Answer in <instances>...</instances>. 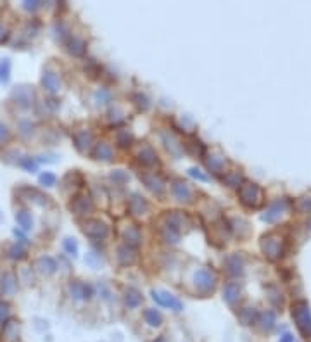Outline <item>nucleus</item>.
<instances>
[{
    "label": "nucleus",
    "mask_w": 311,
    "mask_h": 342,
    "mask_svg": "<svg viewBox=\"0 0 311 342\" xmlns=\"http://www.w3.org/2000/svg\"><path fill=\"white\" fill-rule=\"evenodd\" d=\"M261 251L270 261H280L287 254V237L280 232H270L261 239Z\"/></svg>",
    "instance_id": "f257e3e1"
},
{
    "label": "nucleus",
    "mask_w": 311,
    "mask_h": 342,
    "mask_svg": "<svg viewBox=\"0 0 311 342\" xmlns=\"http://www.w3.org/2000/svg\"><path fill=\"white\" fill-rule=\"evenodd\" d=\"M239 199L247 209H259L265 204V192L254 182H244L239 187Z\"/></svg>",
    "instance_id": "f03ea898"
},
{
    "label": "nucleus",
    "mask_w": 311,
    "mask_h": 342,
    "mask_svg": "<svg viewBox=\"0 0 311 342\" xmlns=\"http://www.w3.org/2000/svg\"><path fill=\"white\" fill-rule=\"evenodd\" d=\"M292 318L299 332L306 339H311V309L306 301H296L292 304Z\"/></svg>",
    "instance_id": "7ed1b4c3"
},
{
    "label": "nucleus",
    "mask_w": 311,
    "mask_h": 342,
    "mask_svg": "<svg viewBox=\"0 0 311 342\" xmlns=\"http://www.w3.org/2000/svg\"><path fill=\"white\" fill-rule=\"evenodd\" d=\"M152 297H154V301L157 304L166 306V308H170V309H175V311H182L183 309V304L180 303L176 297H173L168 292H163V290H152Z\"/></svg>",
    "instance_id": "20e7f679"
},
{
    "label": "nucleus",
    "mask_w": 311,
    "mask_h": 342,
    "mask_svg": "<svg viewBox=\"0 0 311 342\" xmlns=\"http://www.w3.org/2000/svg\"><path fill=\"white\" fill-rule=\"evenodd\" d=\"M287 208H289V202L285 201V199L272 202V204L268 206V209H266V213L263 214V220L268 221V223H275V221L287 211Z\"/></svg>",
    "instance_id": "39448f33"
},
{
    "label": "nucleus",
    "mask_w": 311,
    "mask_h": 342,
    "mask_svg": "<svg viewBox=\"0 0 311 342\" xmlns=\"http://www.w3.org/2000/svg\"><path fill=\"white\" fill-rule=\"evenodd\" d=\"M195 284L201 290H213L214 284H216V275L209 270H199L197 275H195Z\"/></svg>",
    "instance_id": "423d86ee"
},
{
    "label": "nucleus",
    "mask_w": 311,
    "mask_h": 342,
    "mask_svg": "<svg viewBox=\"0 0 311 342\" xmlns=\"http://www.w3.org/2000/svg\"><path fill=\"white\" fill-rule=\"evenodd\" d=\"M12 97H14L16 104H19V106H31V100H33V92H30L28 88H18V90L12 94Z\"/></svg>",
    "instance_id": "0eeeda50"
},
{
    "label": "nucleus",
    "mask_w": 311,
    "mask_h": 342,
    "mask_svg": "<svg viewBox=\"0 0 311 342\" xmlns=\"http://www.w3.org/2000/svg\"><path fill=\"white\" fill-rule=\"evenodd\" d=\"M173 194L178 201H192V190L187 183L176 182L173 185Z\"/></svg>",
    "instance_id": "6e6552de"
},
{
    "label": "nucleus",
    "mask_w": 311,
    "mask_h": 342,
    "mask_svg": "<svg viewBox=\"0 0 311 342\" xmlns=\"http://www.w3.org/2000/svg\"><path fill=\"white\" fill-rule=\"evenodd\" d=\"M42 83H43V87H45L49 92H52V94H54V92L59 90V87H61L59 76H57L56 73H50V71H45V73H43Z\"/></svg>",
    "instance_id": "1a4fd4ad"
},
{
    "label": "nucleus",
    "mask_w": 311,
    "mask_h": 342,
    "mask_svg": "<svg viewBox=\"0 0 311 342\" xmlns=\"http://www.w3.org/2000/svg\"><path fill=\"white\" fill-rule=\"evenodd\" d=\"M16 290H18V278L12 273H5L2 277V292L7 294V296H12Z\"/></svg>",
    "instance_id": "9d476101"
},
{
    "label": "nucleus",
    "mask_w": 311,
    "mask_h": 342,
    "mask_svg": "<svg viewBox=\"0 0 311 342\" xmlns=\"http://www.w3.org/2000/svg\"><path fill=\"white\" fill-rule=\"evenodd\" d=\"M258 322L261 323V327L265 328L266 332H270V330H273V328H275V323H277V315L268 309V311H265V313L259 315Z\"/></svg>",
    "instance_id": "9b49d317"
},
{
    "label": "nucleus",
    "mask_w": 311,
    "mask_h": 342,
    "mask_svg": "<svg viewBox=\"0 0 311 342\" xmlns=\"http://www.w3.org/2000/svg\"><path fill=\"white\" fill-rule=\"evenodd\" d=\"M223 294H225V301H227L228 304H235L237 301L240 299L239 285H237V284H228L227 287H225Z\"/></svg>",
    "instance_id": "f8f14e48"
},
{
    "label": "nucleus",
    "mask_w": 311,
    "mask_h": 342,
    "mask_svg": "<svg viewBox=\"0 0 311 342\" xmlns=\"http://www.w3.org/2000/svg\"><path fill=\"white\" fill-rule=\"evenodd\" d=\"M19 335V323L18 322H7L4 323V330H2V337L5 341H16Z\"/></svg>",
    "instance_id": "ddd939ff"
},
{
    "label": "nucleus",
    "mask_w": 311,
    "mask_h": 342,
    "mask_svg": "<svg viewBox=\"0 0 311 342\" xmlns=\"http://www.w3.org/2000/svg\"><path fill=\"white\" fill-rule=\"evenodd\" d=\"M239 318L244 325H253V323H256L259 320V313L254 308H244L239 313Z\"/></svg>",
    "instance_id": "4468645a"
},
{
    "label": "nucleus",
    "mask_w": 311,
    "mask_h": 342,
    "mask_svg": "<svg viewBox=\"0 0 311 342\" xmlns=\"http://www.w3.org/2000/svg\"><path fill=\"white\" fill-rule=\"evenodd\" d=\"M296 209L297 213H303V214H311V194H306L303 197H299L292 206Z\"/></svg>",
    "instance_id": "2eb2a0df"
},
{
    "label": "nucleus",
    "mask_w": 311,
    "mask_h": 342,
    "mask_svg": "<svg viewBox=\"0 0 311 342\" xmlns=\"http://www.w3.org/2000/svg\"><path fill=\"white\" fill-rule=\"evenodd\" d=\"M71 294H73V297H76V299H88L92 292L87 285L78 284V282H76V284L71 285Z\"/></svg>",
    "instance_id": "dca6fc26"
},
{
    "label": "nucleus",
    "mask_w": 311,
    "mask_h": 342,
    "mask_svg": "<svg viewBox=\"0 0 311 342\" xmlns=\"http://www.w3.org/2000/svg\"><path fill=\"white\" fill-rule=\"evenodd\" d=\"M37 266H38V270L42 271V273H47V275H50V273H54L56 271V261H54L52 258H40L38 259V263H37Z\"/></svg>",
    "instance_id": "f3484780"
},
{
    "label": "nucleus",
    "mask_w": 311,
    "mask_h": 342,
    "mask_svg": "<svg viewBox=\"0 0 311 342\" xmlns=\"http://www.w3.org/2000/svg\"><path fill=\"white\" fill-rule=\"evenodd\" d=\"M144 318L151 327H159L161 323H163V316H161L159 311H156V309H147L144 313Z\"/></svg>",
    "instance_id": "a211bd4d"
},
{
    "label": "nucleus",
    "mask_w": 311,
    "mask_h": 342,
    "mask_svg": "<svg viewBox=\"0 0 311 342\" xmlns=\"http://www.w3.org/2000/svg\"><path fill=\"white\" fill-rule=\"evenodd\" d=\"M16 220H18L19 227L23 228V230H30L31 225H33V220H31V216L28 214V211H19V213L16 214Z\"/></svg>",
    "instance_id": "6ab92c4d"
},
{
    "label": "nucleus",
    "mask_w": 311,
    "mask_h": 342,
    "mask_svg": "<svg viewBox=\"0 0 311 342\" xmlns=\"http://www.w3.org/2000/svg\"><path fill=\"white\" fill-rule=\"evenodd\" d=\"M125 301H126V304H128V308H137L138 304L142 303V297L137 290H128Z\"/></svg>",
    "instance_id": "aec40b11"
},
{
    "label": "nucleus",
    "mask_w": 311,
    "mask_h": 342,
    "mask_svg": "<svg viewBox=\"0 0 311 342\" xmlns=\"http://www.w3.org/2000/svg\"><path fill=\"white\" fill-rule=\"evenodd\" d=\"M83 50H85L83 40H80V38H71V42H69V52L75 54V56H80V54H83Z\"/></svg>",
    "instance_id": "412c9836"
},
{
    "label": "nucleus",
    "mask_w": 311,
    "mask_h": 342,
    "mask_svg": "<svg viewBox=\"0 0 311 342\" xmlns=\"http://www.w3.org/2000/svg\"><path fill=\"white\" fill-rule=\"evenodd\" d=\"M9 73H11V62L4 61V64L0 66V83H7L9 81Z\"/></svg>",
    "instance_id": "4be33fe9"
},
{
    "label": "nucleus",
    "mask_w": 311,
    "mask_h": 342,
    "mask_svg": "<svg viewBox=\"0 0 311 342\" xmlns=\"http://www.w3.org/2000/svg\"><path fill=\"white\" fill-rule=\"evenodd\" d=\"M24 256V249L18 244H12L11 246V251H9V258L12 259H21Z\"/></svg>",
    "instance_id": "5701e85b"
},
{
    "label": "nucleus",
    "mask_w": 311,
    "mask_h": 342,
    "mask_svg": "<svg viewBox=\"0 0 311 342\" xmlns=\"http://www.w3.org/2000/svg\"><path fill=\"white\" fill-rule=\"evenodd\" d=\"M40 182L47 187H52V185H56V176H54L52 173H45V175L40 176Z\"/></svg>",
    "instance_id": "b1692460"
},
{
    "label": "nucleus",
    "mask_w": 311,
    "mask_h": 342,
    "mask_svg": "<svg viewBox=\"0 0 311 342\" xmlns=\"http://www.w3.org/2000/svg\"><path fill=\"white\" fill-rule=\"evenodd\" d=\"M97 149H99V156H106V161H107V159H111V156H113V151H111L109 145L100 144Z\"/></svg>",
    "instance_id": "393cba45"
},
{
    "label": "nucleus",
    "mask_w": 311,
    "mask_h": 342,
    "mask_svg": "<svg viewBox=\"0 0 311 342\" xmlns=\"http://www.w3.org/2000/svg\"><path fill=\"white\" fill-rule=\"evenodd\" d=\"M40 2H42V0H23V5L26 11H35V9H38Z\"/></svg>",
    "instance_id": "a878e982"
},
{
    "label": "nucleus",
    "mask_w": 311,
    "mask_h": 342,
    "mask_svg": "<svg viewBox=\"0 0 311 342\" xmlns=\"http://www.w3.org/2000/svg\"><path fill=\"white\" fill-rule=\"evenodd\" d=\"M9 138V128L7 125H4V123H0V144L4 140H7Z\"/></svg>",
    "instance_id": "bb28decb"
},
{
    "label": "nucleus",
    "mask_w": 311,
    "mask_h": 342,
    "mask_svg": "<svg viewBox=\"0 0 311 342\" xmlns=\"http://www.w3.org/2000/svg\"><path fill=\"white\" fill-rule=\"evenodd\" d=\"M9 30L4 26V24H0V43H4V42H7V38H9Z\"/></svg>",
    "instance_id": "cd10ccee"
},
{
    "label": "nucleus",
    "mask_w": 311,
    "mask_h": 342,
    "mask_svg": "<svg viewBox=\"0 0 311 342\" xmlns=\"http://www.w3.org/2000/svg\"><path fill=\"white\" fill-rule=\"evenodd\" d=\"M280 342H294L292 334H289V332H287V334H284V335L280 337Z\"/></svg>",
    "instance_id": "c85d7f7f"
},
{
    "label": "nucleus",
    "mask_w": 311,
    "mask_h": 342,
    "mask_svg": "<svg viewBox=\"0 0 311 342\" xmlns=\"http://www.w3.org/2000/svg\"><path fill=\"white\" fill-rule=\"evenodd\" d=\"M190 175H192V176H197V178H201V180H208L204 175H201V173H197V170H190Z\"/></svg>",
    "instance_id": "c756f323"
},
{
    "label": "nucleus",
    "mask_w": 311,
    "mask_h": 342,
    "mask_svg": "<svg viewBox=\"0 0 311 342\" xmlns=\"http://www.w3.org/2000/svg\"><path fill=\"white\" fill-rule=\"evenodd\" d=\"M154 342H164V339H163V337H159V339H156Z\"/></svg>",
    "instance_id": "7c9ffc66"
},
{
    "label": "nucleus",
    "mask_w": 311,
    "mask_h": 342,
    "mask_svg": "<svg viewBox=\"0 0 311 342\" xmlns=\"http://www.w3.org/2000/svg\"><path fill=\"white\" fill-rule=\"evenodd\" d=\"M308 227H310V230H311V220H310V221H308Z\"/></svg>",
    "instance_id": "2f4dec72"
}]
</instances>
